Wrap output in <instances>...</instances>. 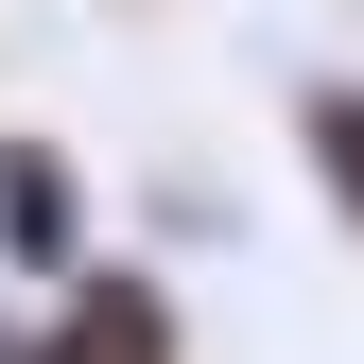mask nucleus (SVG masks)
I'll return each mask as SVG.
<instances>
[{
    "label": "nucleus",
    "instance_id": "obj_4",
    "mask_svg": "<svg viewBox=\"0 0 364 364\" xmlns=\"http://www.w3.org/2000/svg\"><path fill=\"white\" fill-rule=\"evenodd\" d=\"M0 364H35V295H0Z\"/></svg>",
    "mask_w": 364,
    "mask_h": 364
},
{
    "label": "nucleus",
    "instance_id": "obj_2",
    "mask_svg": "<svg viewBox=\"0 0 364 364\" xmlns=\"http://www.w3.org/2000/svg\"><path fill=\"white\" fill-rule=\"evenodd\" d=\"M35 364H191V312H173L156 260H70L53 295H35Z\"/></svg>",
    "mask_w": 364,
    "mask_h": 364
},
{
    "label": "nucleus",
    "instance_id": "obj_1",
    "mask_svg": "<svg viewBox=\"0 0 364 364\" xmlns=\"http://www.w3.org/2000/svg\"><path fill=\"white\" fill-rule=\"evenodd\" d=\"M70 260H105V191L53 122H0V295H53Z\"/></svg>",
    "mask_w": 364,
    "mask_h": 364
},
{
    "label": "nucleus",
    "instance_id": "obj_3",
    "mask_svg": "<svg viewBox=\"0 0 364 364\" xmlns=\"http://www.w3.org/2000/svg\"><path fill=\"white\" fill-rule=\"evenodd\" d=\"M295 173L330 191V225L364 243V70H312L295 87Z\"/></svg>",
    "mask_w": 364,
    "mask_h": 364
}]
</instances>
